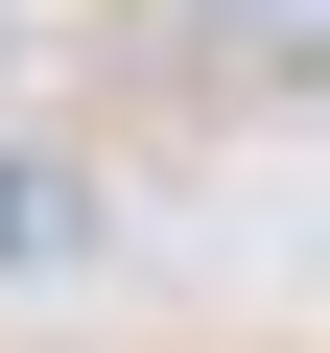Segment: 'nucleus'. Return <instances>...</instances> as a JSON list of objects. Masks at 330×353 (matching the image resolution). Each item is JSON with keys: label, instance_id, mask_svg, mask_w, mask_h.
Listing matches in <instances>:
<instances>
[{"label": "nucleus", "instance_id": "nucleus-1", "mask_svg": "<svg viewBox=\"0 0 330 353\" xmlns=\"http://www.w3.org/2000/svg\"><path fill=\"white\" fill-rule=\"evenodd\" d=\"M95 236H118V212L71 189V165H24V141H0V283H48V259H95Z\"/></svg>", "mask_w": 330, "mask_h": 353}, {"label": "nucleus", "instance_id": "nucleus-2", "mask_svg": "<svg viewBox=\"0 0 330 353\" xmlns=\"http://www.w3.org/2000/svg\"><path fill=\"white\" fill-rule=\"evenodd\" d=\"M189 24H307V0H189Z\"/></svg>", "mask_w": 330, "mask_h": 353}]
</instances>
